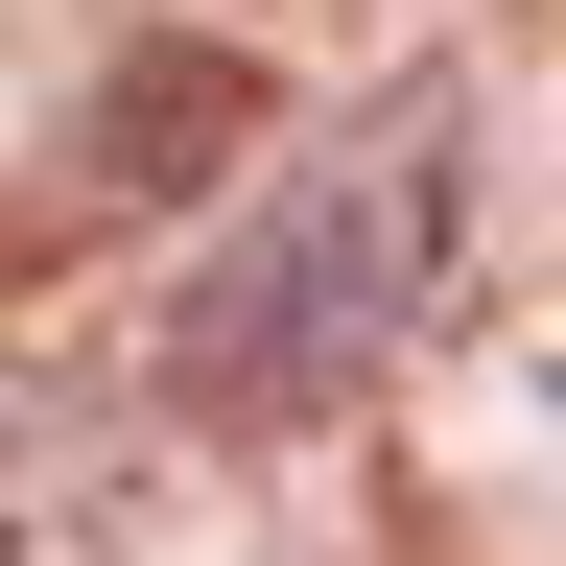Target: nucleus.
I'll list each match as a JSON object with an SVG mask.
<instances>
[{
  "label": "nucleus",
  "mask_w": 566,
  "mask_h": 566,
  "mask_svg": "<svg viewBox=\"0 0 566 566\" xmlns=\"http://www.w3.org/2000/svg\"><path fill=\"white\" fill-rule=\"evenodd\" d=\"M449 260H472V95H449V71H401L378 118L283 142V189L189 260V307H166V401L237 424V449H260V424H331L424 307H449Z\"/></svg>",
  "instance_id": "f257e3e1"
},
{
  "label": "nucleus",
  "mask_w": 566,
  "mask_h": 566,
  "mask_svg": "<svg viewBox=\"0 0 566 566\" xmlns=\"http://www.w3.org/2000/svg\"><path fill=\"white\" fill-rule=\"evenodd\" d=\"M260 142V71L237 48H118L95 71V118L48 142V212H166V189H212Z\"/></svg>",
  "instance_id": "f03ea898"
}]
</instances>
